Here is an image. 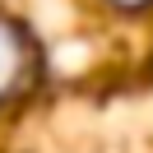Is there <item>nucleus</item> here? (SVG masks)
Returning <instances> with one entry per match:
<instances>
[{"label": "nucleus", "mask_w": 153, "mask_h": 153, "mask_svg": "<svg viewBox=\"0 0 153 153\" xmlns=\"http://www.w3.org/2000/svg\"><path fill=\"white\" fill-rule=\"evenodd\" d=\"M23 70H28V37L10 19H0V102L23 84Z\"/></svg>", "instance_id": "1"}, {"label": "nucleus", "mask_w": 153, "mask_h": 153, "mask_svg": "<svg viewBox=\"0 0 153 153\" xmlns=\"http://www.w3.org/2000/svg\"><path fill=\"white\" fill-rule=\"evenodd\" d=\"M107 5H116V10H149L153 0H107Z\"/></svg>", "instance_id": "2"}]
</instances>
